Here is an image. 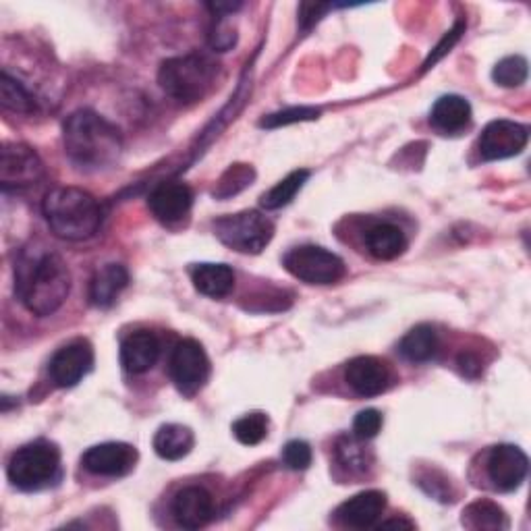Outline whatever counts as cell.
I'll return each instance as SVG.
<instances>
[{
    "instance_id": "1",
    "label": "cell",
    "mask_w": 531,
    "mask_h": 531,
    "mask_svg": "<svg viewBox=\"0 0 531 531\" xmlns=\"http://www.w3.org/2000/svg\"><path fill=\"white\" fill-rule=\"evenodd\" d=\"M71 291L65 260L44 247H23L15 260V295L38 318L59 312Z\"/></svg>"
},
{
    "instance_id": "2",
    "label": "cell",
    "mask_w": 531,
    "mask_h": 531,
    "mask_svg": "<svg viewBox=\"0 0 531 531\" xmlns=\"http://www.w3.org/2000/svg\"><path fill=\"white\" fill-rule=\"evenodd\" d=\"M67 156L86 171H102L117 164L123 152L119 129L94 110H77L63 127Z\"/></svg>"
},
{
    "instance_id": "3",
    "label": "cell",
    "mask_w": 531,
    "mask_h": 531,
    "mask_svg": "<svg viewBox=\"0 0 531 531\" xmlns=\"http://www.w3.org/2000/svg\"><path fill=\"white\" fill-rule=\"evenodd\" d=\"M52 233L67 241H86L102 225V210L92 193L79 187H57L46 193L42 204Z\"/></svg>"
},
{
    "instance_id": "4",
    "label": "cell",
    "mask_w": 531,
    "mask_h": 531,
    "mask_svg": "<svg viewBox=\"0 0 531 531\" xmlns=\"http://www.w3.org/2000/svg\"><path fill=\"white\" fill-rule=\"evenodd\" d=\"M9 480L23 492H36L52 486L61 478V451L48 440H36L21 446L13 453L9 467Z\"/></svg>"
},
{
    "instance_id": "5",
    "label": "cell",
    "mask_w": 531,
    "mask_h": 531,
    "mask_svg": "<svg viewBox=\"0 0 531 531\" xmlns=\"http://www.w3.org/2000/svg\"><path fill=\"white\" fill-rule=\"evenodd\" d=\"M216 65L202 54H185L164 61L158 73L160 88L179 102H198L212 88Z\"/></svg>"
},
{
    "instance_id": "6",
    "label": "cell",
    "mask_w": 531,
    "mask_h": 531,
    "mask_svg": "<svg viewBox=\"0 0 531 531\" xmlns=\"http://www.w3.org/2000/svg\"><path fill=\"white\" fill-rule=\"evenodd\" d=\"M214 233L220 243L241 254H260L274 237V225L258 210H243L218 218Z\"/></svg>"
},
{
    "instance_id": "7",
    "label": "cell",
    "mask_w": 531,
    "mask_h": 531,
    "mask_svg": "<svg viewBox=\"0 0 531 531\" xmlns=\"http://www.w3.org/2000/svg\"><path fill=\"white\" fill-rule=\"evenodd\" d=\"M289 274L307 285H332L345 276V262L332 251L318 245L291 249L283 260Z\"/></svg>"
},
{
    "instance_id": "8",
    "label": "cell",
    "mask_w": 531,
    "mask_h": 531,
    "mask_svg": "<svg viewBox=\"0 0 531 531\" xmlns=\"http://www.w3.org/2000/svg\"><path fill=\"white\" fill-rule=\"evenodd\" d=\"M171 378L185 397L198 395L210 378V359L204 347L193 341H181L171 355Z\"/></svg>"
},
{
    "instance_id": "9",
    "label": "cell",
    "mask_w": 531,
    "mask_h": 531,
    "mask_svg": "<svg viewBox=\"0 0 531 531\" xmlns=\"http://www.w3.org/2000/svg\"><path fill=\"white\" fill-rule=\"evenodd\" d=\"M44 175L40 156L23 144H7L0 158V183L3 189H25L36 185Z\"/></svg>"
},
{
    "instance_id": "10",
    "label": "cell",
    "mask_w": 531,
    "mask_h": 531,
    "mask_svg": "<svg viewBox=\"0 0 531 531\" xmlns=\"http://www.w3.org/2000/svg\"><path fill=\"white\" fill-rule=\"evenodd\" d=\"M94 368V349L88 341L77 339L61 347L50 359V378L61 388H71L86 378Z\"/></svg>"
},
{
    "instance_id": "11",
    "label": "cell",
    "mask_w": 531,
    "mask_h": 531,
    "mask_svg": "<svg viewBox=\"0 0 531 531\" xmlns=\"http://www.w3.org/2000/svg\"><path fill=\"white\" fill-rule=\"evenodd\" d=\"M137 459L139 455L135 451V446L127 442H104L88 449L81 459V465L94 475H104V478H123V475L135 469Z\"/></svg>"
},
{
    "instance_id": "12",
    "label": "cell",
    "mask_w": 531,
    "mask_h": 531,
    "mask_svg": "<svg viewBox=\"0 0 531 531\" xmlns=\"http://www.w3.org/2000/svg\"><path fill=\"white\" fill-rule=\"evenodd\" d=\"M529 131L515 121H492L480 137V154L484 160H505L525 150Z\"/></svg>"
},
{
    "instance_id": "13",
    "label": "cell",
    "mask_w": 531,
    "mask_h": 531,
    "mask_svg": "<svg viewBox=\"0 0 531 531\" xmlns=\"http://www.w3.org/2000/svg\"><path fill=\"white\" fill-rule=\"evenodd\" d=\"M527 455L515 444H498L488 457V478L500 492L517 490L527 478Z\"/></svg>"
},
{
    "instance_id": "14",
    "label": "cell",
    "mask_w": 531,
    "mask_h": 531,
    "mask_svg": "<svg viewBox=\"0 0 531 531\" xmlns=\"http://www.w3.org/2000/svg\"><path fill=\"white\" fill-rule=\"evenodd\" d=\"M345 380L359 397H378L390 384V370L382 359L363 355L347 363Z\"/></svg>"
},
{
    "instance_id": "15",
    "label": "cell",
    "mask_w": 531,
    "mask_h": 531,
    "mask_svg": "<svg viewBox=\"0 0 531 531\" xmlns=\"http://www.w3.org/2000/svg\"><path fill=\"white\" fill-rule=\"evenodd\" d=\"M193 204V193L185 183L169 181L160 183L152 193L148 206L152 214L164 222V225H175V222L183 220Z\"/></svg>"
},
{
    "instance_id": "16",
    "label": "cell",
    "mask_w": 531,
    "mask_h": 531,
    "mask_svg": "<svg viewBox=\"0 0 531 531\" xmlns=\"http://www.w3.org/2000/svg\"><path fill=\"white\" fill-rule=\"evenodd\" d=\"M214 515V500L206 488L187 486L173 500V517L185 529H200Z\"/></svg>"
},
{
    "instance_id": "17",
    "label": "cell",
    "mask_w": 531,
    "mask_h": 531,
    "mask_svg": "<svg viewBox=\"0 0 531 531\" xmlns=\"http://www.w3.org/2000/svg\"><path fill=\"white\" fill-rule=\"evenodd\" d=\"M160 357V341L150 330H137L121 345V366L129 374L150 372Z\"/></svg>"
},
{
    "instance_id": "18",
    "label": "cell",
    "mask_w": 531,
    "mask_h": 531,
    "mask_svg": "<svg viewBox=\"0 0 531 531\" xmlns=\"http://www.w3.org/2000/svg\"><path fill=\"white\" fill-rule=\"evenodd\" d=\"M386 509V494L378 490H368L355 494L339 507V519L353 529H368L378 523Z\"/></svg>"
},
{
    "instance_id": "19",
    "label": "cell",
    "mask_w": 531,
    "mask_h": 531,
    "mask_svg": "<svg viewBox=\"0 0 531 531\" xmlns=\"http://www.w3.org/2000/svg\"><path fill=\"white\" fill-rule=\"evenodd\" d=\"M191 281L202 295L222 299L235 287V272L227 264H198L191 270Z\"/></svg>"
},
{
    "instance_id": "20",
    "label": "cell",
    "mask_w": 531,
    "mask_h": 531,
    "mask_svg": "<svg viewBox=\"0 0 531 531\" xmlns=\"http://www.w3.org/2000/svg\"><path fill=\"white\" fill-rule=\"evenodd\" d=\"M430 121L442 133H459L471 123V106L463 96H442L432 108Z\"/></svg>"
},
{
    "instance_id": "21",
    "label": "cell",
    "mask_w": 531,
    "mask_h": 531,
    "mask_svg": "<svg viewBox=\"0 0 531 531\" xmlns=\"http://www.w3.org/2000/svg\"><path fill=\"white\" fill-rule=\"evenodd\" d=\"M129 283V272L121 264H106L96 272L90 285V299L98 307H110Z\"/></svg>"
},
{
    "instance_id": "22",
    "label": "cell",
    "mask_w": 531,
    "mask_h": 531,
    "mask_svg": "<svg viewBox=\"0 0 531 531\" xmlns=\"http://www.w3.org/2000/svg\"><path fill=\"white\" fill-rule=\"evenodd\" d=\"M366 247L376 260H397L407 249V237L397 225L382 222L366 233Z\"/></svg>"
},
{
    "instance_id": "23",
    "label": "cell",
    "mask_w": 531,
    "mask_h": 531,
    "mask_svg": "<svg viewBox=\"0 0 531 531\" xmlns=\"http://www.w3.org/2000/svg\"><path fill=\"white\" fill-rule=\"evenodd\" d=\"M193 432L181 424H166L154 436V451L160 459L179 461L193 449Z\"/></svg>"
},
{
    "instance_id": "24",
    "label": "cell",
    "mask_w": 531,
    "mask_h": 531,
    "mask_svg": "<svg viewBox=\"0 0 531 531\" xmlns=\"http://www.w3.org/2000/svg\"><path fill=\"white\" fill-rule=\"evenodd\" d=\"M438 347H440L438 332L428 324H419L405 334L399 345V351L405 359L413 363H424L438 353Z\"/></svg>"
},
{
    "instance_id": "25",
    "label": "cell",
    "mask_w": 531,
    "mask_h": 531,
    "mask_svg": "<svg viewBox=\"0 0 531 531\" xmlns=\"http://www.w3.org/2000/svg\"><path fill=\"white\" fill-rule=\"evenodd\" d=\"M463 525L469 529H507L509 521L492 500H475L463 511Z\"/></svg>"
},
{
    "instance_id": "26",
    "label": "cell",
    "mask_w": 531,
    "mask_h": 531,
    "mask_svg": "<svg viewBox=\"0 0 531 531\" xmlns=\"http://www.w3.org/2000/svg\"><path fill=\"white\" fill-rule=\"evenodd\" d=\"M307 179H310V171H305V169L287 175L281 183H276L268 193L262 195V206L266 210H278V208L291 204Z\"/></svg>"
},
{
    "instance_id": "27",
    "label": "cell",
    "mask_w": 531,
    "mask_h": 531,
    "mask_svg": "<svg viewBox=\"0 0 531 531\" xmlns=\"http://www.w3.org/2000/svg\"><path fill=\"white\" fill-rule=\"evenodd\" d=\"M0 102L7 110H13V113H23L30 115L36 108V100L32 94L27 92L17 79H13L7 71L3 73V81H0Z\"/></svg>"
},
{
    "instance_id": "28",
    "label": "cell",
    "mask_w": 531,
    "mask_h": 531,
    "mask_svg": "<svg viewBox=\"0 0 531 531\" xmlns=\"http://www.w3.org/2000/svg\"><path fill=\"white\" fill-rule=\"evenodd\" d=\"M268 415L256 411V413H247L241 419L233 424V434L235 438L245 444V446H256L268 436Z\"/></svg>"
},
{
    "instance_id": "29",
    "label": "cell",
    "mask_w": 531,
    "mask_h": 531,
    "mask_svg": "<svg viewBox=\"0 0 531 531\" xmlns=\"http://www.w3.org/2000/svg\"><path fill=\"white\" fill-rule=\"evenodd\" d=\"M361 442H366V440H361L357 436H353V438L343 436L337 442V459L349 471H366L368 465L372 463L370 451Z\"/></svg>"
},
{
    "instance_id": "30",
    "label": "cell",
    "mask_w": 531,
    "mask_h": 531,
    "mask_svg": "<svg viewBox=\"0 0 531 531\" xmlns=\"http://www.w3.org/2000/svg\"><path fill=\"white\" fill-rule=\"evenodd\" d=\"M492 77L502 88H519L527 81V61L523 57L502 59L494 67Z\"/></svg>"
},
{
    "instance_id": "31",
    "label": "cell",
    "mask_w": 531,
    "mask_h": 531,
    "mask_svg": "<svg viewBox=\"0 0 531 531\" xmlns=\"http://www.w3.org/2000/svg\"><path fill=\"white\" fill-rule=\"evenodd\" d=\"M256 173L254 169H251V166L247 164H233L231 169L222 175L214 195L216 198H231V195L243 191L247 185H251V181H254Z\"/></svg>"
},
{
    "instance_id": "32",
    "label": "cell",
    "mask_w": 531,
    "mask_h": 531,
    "mask_svg": "<svg viewBox=\"0 0 531 531\" xmlns=\"http://www.w3.org/2000/svg\"><path fill=\"white\" fill-rule=\"evenodd\" d=\"M318 117H320L318 108L299 106V108H287V110H281V113L268 115L266 119H262L260 125L266 129H276V127H285V125H293V123H301V121H314Z\"/></svg>"
},
{
    "instance_id": "33",
    "label": "cell",
    "mask_w": 531,
    "mask_h": 531,
    "mask_svg": "<svg viewBox=\"0 0 531 531\" xmlns=\"http://www.w3.org/2000/svg\"><path fill=\"white\" fill-rule=\"evenodd\" d=\"M283 461L293 471H305L312 465V449L303 440H291L283 449Z\"/></svg>"
},
{
    "instance_id": "34",
    "label": "cell",
    "mask_w": 531,
    "mask_h": 531,
    "mask_svg": "<svg viewBox=\"0 0 531 531\" xmlns=\"http://www.w3.org/2000/svg\"><path fill=\"white\" fill-rule=\"evenodd\" d=\"M382 430V413L376 409H363L353 422V432L361 440H372Z\"/></svg>"
},
{
    "instance_id": "35",
    "label": "cell",
    "mask_w": 531,
    "mask_h": 531,
    "mask_svg": "<svg viewBox=\"0 0 531 531\" xmlns=\"http://www.w3.org/2000/svg\"><path fill=\"white\" fill-rule=\"evenodd\" d=\"M237 44V34L233 27L225 25V23H220L216 30L210 34V46L218 52H225L229 48H233Z\"/></svg>"
},
{
    "instance_id": "36",
    "label": "cell",
    "mask_w": 531,
    "mask_h": 531,
    "mask_svg": "<svg viewBox=\"0 0 531 531\" xmlns=\"http://www.w3.org/2000/svg\"><path fill=\"white\" fill-rule=\"evenodd\" d=\"M461 32H463V23H459L453 32H449V36H444V40L436 46L432 57L426 61V67L424 69H430L436 61H440L446 52H451V48L457 44V40L461 38Z\"/></svg>"
},
{
    "instance_id": "37",
    "label": "cell",
    "mask_w": 531,
    "mask_h": 531,
    "mask_svg": "<svg viewBox=\"0 0 531 531\" xmlns=\"http://www.w3.org/2000/svg\"><path fill=\"white\" fill-rule=\"evenodd\" d=\"M330 7L328 5H314V3H307V5H301V15H299V21L303 27H310L314 25L322 13H326Z\"/></svg>"
},
{
    "instance_id": "38",
    "label": "cell",
    "mask_w": 531,
    "mask_h": 531,
    "mask_svg": "<svg viewBox=\"0 0 531 531\" xmlns=\"http://www.w3.org/2000/svg\"><path fill=\"white\" fill-rule=\"evenodd\" d=\"M208 9L214 11L216 17H225V15L235 13L237 9H241V5L239 3H235V5L233 3H227V5L225 3H212V5H208Z\"/></svg>"
},
{
    "instance_id": "39",
    "label": "cell",
    "mask_w": 531,
    "mask_h": 531,
    "mask_svg": "<svg viewBox=\"0 0 531 531\" xmlns=\"http://www.w3.org/2000/svg\"><path fill=\"white\" fill-rule=\"evenodd\" d=\"M459 363H461V370H463V374H467V376H471V378L480 372V366H478V363L473 361V357H471V355H461Z\"/></svg>"
},
{
    "instance_id": "40",
    "label": "cell",
    "mask_w": 531,
    "mask_h": 531,
    "mask_svg": "<svg viewBox=\"0 0 531 531\" xmlns=\"http://www.w3.org/2000/svg\"><path fill=\"white\" fill-rule=\"evenodd\" d=\"M380 527H413V523H409V521H403V519H393V521H386V523H382Z\"/></svg>"
}]
</instances>
